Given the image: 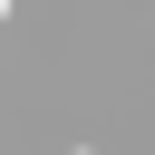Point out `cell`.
Returning <instances> with one entry per match:
<instances>
[{
	"label": "cell",
	"instance_id": "cell-1",
	"mask_svg": "<svg viewBox=\"0 0 155 155\" xmlns=\"http://www.w3.org/2000/svg\"><path fill=\"white\" fill-rule=\"evenodd\" d=\"M0 19H10V0H0Z\"/></svg>",
	"mask_w": 155,
	"mask_h": 155
}]
</instances>
